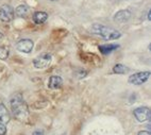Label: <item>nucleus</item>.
Wrapping results in <instances>:
<instances>
[{
	"label": "nucleus",
	"mask_w": 151,
	"mask_h": 135,
	"mask_svg": "<svg viewBox=\"0 0 151 135\" xmlns=\"http://www.w3.org/2000/svg\"><path fill=\"white\" fill-rule=\"evenodd\" d=\"M9 48L6 47H0V60H6L9 57Z\"/></svg>",
	"instance_id": "obj_15"
},
{
	"label": "nucleus",
	"mask_w": 151,
	"mask_h": 135,
	"mask_svg": "<svg viewBox=\"0 0 151 135\" xmlns=\"http://www.w3.org/2000/svg\"><path fill=\"white\" fill-rule=\"evenodd\" d=\"M133 115L136 118V120L139 122H145L147 120H150L151 112L150 108L147 106H139V108H135L133 111Z\"/></svg>",
	"instance_id": "obj_5"
},
{
	"label": "nucleus",
	"mask_w": 151,
	"mask_h": 135,
	"mask_svg": "<svg viewBox=\"0 0 151 135\" xmlns=\"http://www.w3.org/2000/svg\"><path fill=\"white\" fill-rule=\"evenodd\" d=\"M147 18H148V20H151V10H149V11H148V15H147Z\"/></svg>",
	"instance_id": "obj_19"
},
{
	"label": "nucleus",
	"mask_w": 151,
	"mask_h": 135,
	"mask_svg": "<svg viewBox=\"0 0 151 135\" xmlns=\"http://www.w3.org/2000/svg\"><path fill=\"white\" fill-rule=\"evenodd\" d=\"M32 19L36 24H42L48 19V14H47L46 12H43V11L34 12L32 15Z\"/></svg>",
	"instance_id": "obj_11"
},
{
	"label": "nucleus",
	"mask_w": 151,
	"mask_h": 135,
	"mask_svg": "<svg viewBox=\"0 0 151 135\" xmlns=\"http://www.w3.org/2000/svg\"><path fill=\"white\" fill-rule=\"evenodd\" d=\"M63 85V79L59 76H51L49 78L48 87L50 89H59Z\"/></svg>",
	"instance_id": "obj_10"
},
{
	"label": "nucleus",
	"mask_w": 151,
	"mask_h": 135,
	"mask_svg": "<svg viewBox=\"0 0 151 135\" xmlns=\"http://www.w3.org/2000/svg\"><path fill=\"white\" fill-rule=\"evenodd\" d=\"M32 135H44V132L42 130H35L34 132L32 133Z\"/></svg>",
	"instance_id": "obj_17"
},
{
	"label": "nucleus",
	"mask_w": 151,
	"mask_h": 135,
	"mask_svg": "<svg viewBox=\"0 0 151 135\" xmlns=\"http://www.w3.org/2000/svg\"><path fill=\"white\" fill-rule=\"evenodd\" d=\"M132 16V13L130 10H120V11L116 12L115 15H114V20L118 24H124V22H127Z\"/></svg>",
	"instance_id": "obj_8"
},
{
	"label": "nucleus",
	"mask_w": 151,
	"mask_h": 135,
	"mask_svg": "<svg viewBox=\"0 0 151 135\" xmlns=\"http://www.w3.org/2000/svg\"><path fill=\"white\" fill-rule=\"evenodd\" d=\"M91 31L96 35H99L105 41H113V39H118L122 36V33L118 30L113 29L111 27H106L101 24H94L91 27Z\"/></svg>",
	"instance_id": "obj_2"
},
{
	"label": "nucleus",
	"mask_w": 151,
	"mask_h": 135,
	"mask_svg": "<svg viewBox=\"0 0 151 135\" xmlns=\"http://www.w3.org/2000/svg\"><path fill=\"white\" fill-rule=\"evenodd\" d=\"M63 135H66V134H63Z\"/></svg>",
	"instance_id": "obj_21"
},
{
	"label": "nucleus",
	"mask_w": 151,
	"mask_h": 135,
	"mask_svg": "<svg viewBox=\"0 0 151 135\" xmlns=\"http://www.w3.org/2000/svg\"><path fill=\"white\" fill-rule=\"evenodd\" d=\"M113 73H117V75H124V73H129V68L122 64H116L113 67Z\"/></svg>",
	"instance_id": "obj_14"
},
{
	"label": "nucleus",
	"mask_w": 151,
	"mask_h": 135,
	"mask_svg": "<svg viewBox=\"0 0 151 135\" xmlns=\"http://www.w3.org/2000/svg\"><path fill=\"white\" fill-rule=\"evenodd\" d=\"M137 135H150V132H148V131H140Z\"/></svg>",
	"instance_id": "obj_18"
},
{
	"label": "nucleus",
	"mask_w": 151,
	"mask_h": 135,
	"mask_svg": "<svg viewBox=\"0 0 151 135\" xmlns=\"http://www.w3.org/2000/svg\"><path fill=\"white\" fill-rule=\"evenodd\" d=\"M51 60H52L51 54L43 53L33 60V66H34L36 69H44V68L48 67L49 65H50Z\"/></svg>",
	"instance_id": "obj_4"
},
{
	"label": "nucleus",
	"mask_w": 151,
	"mask_h": 135,
	"mask_svg": "<svg viewBox=\"0 0 151 135\" xmlns=\"http://www.w3.org/2000/svg\"><path fill=\"white\" fill-rule=\"evenodd\" d=\"M14 18V10L9 4L0 6V20L2 22H11Z\"/></svg>",
	"instance_id": "obj_6"
},
{
	"label": "nucleus",
	"mask_w": 151,
	"mask_h": 135,
	"mask_svg": "<svg viewBox=\"0 0 151 135\" xmlns=\"http://www.w3.org/2000/svg\"><path fill=\"white\" fill-rule=\"evenodd\" d=\"M149 78H150V71H139L131 75L128 79V82L133 85H142L148 81Z\"/></svg>",
	"instance_id": "obj_3"
},
{
	"label": "nucleus",
	"mask_w": 151,
	"mask_h": 135,
	"mask_svg": "<svg viewBox=\"0 0 151 135\" xmlns=\"http://www.w3.org/2000/svg\"><path fill=\"white\" fill-rule=\"evenodd\" d=\"M33 47H34V43H33V41L29 39V38L20 39L16 44V49L18 51L22 52V53H30V52L32 51Z\"/></svg>",
	"instance_id": "obj_7"
},
{
	"label": "nucleus",
	"mask_w": 151,
	"mask_h": 135,
	"mask_svg": "<svg viewBox=\"0 0 151 135\" xmlns=\"http://www.w3.org/2000/svg\"><path fill=\"white\" fill-rule=\"evenodd\" d=\"M6 126L0 124V135H6Z\"/></svg>",
	"instance_id": "obj_16"
},
{
	"label": "nucleus",
	"mask_w": 151,
	"mask_h": 135,
	"mask_svg": "<svg viewBox=\"0 0 151 135\" xmlns=\"http://www.w3.org/2000/svg\"><path fill=\"white\" fill-rule=\"evenodd\" d=\"M10 120H11L10 112L3 103H0V124L6 126L10 122Z\"/></svg>",
	"instance_id": "obj_9"
},
{
	"label": "nucleus",
	"mask_w": 151,
	"mask_h": 135,
	"mask_svg": "<svg viewBox=\"0 0 151 135\" xmlns=\"http://www.w3.org/2000/svg\"><path fill=\"white\" fill-rule=\"evenodd\" d=\"M2 39H3V34L1 32H0V43L2 42Z\"/></svg>",
	"instance_id": "obj_20"
},
{
	"label": "nucleus",
	"mask_w": 151,
	"mask_h": 135,
	"mask_svg": "<svg viewBox=\"0 0 151 135\" xmlns=\"http://www.w3.org/2000/svg\"><path fill=\"white\" fill-rule=\"evenodd\" d=\"M98 48H99L100 52L102 54H110L114 50L118 49L119 45H116V44H108V45H100Z\"/></svg>",
	"instance_id": "obj_13"
},
{
	"label": "nucleus",
	"mask_w": 151,
	"mask_h": 135,
	"mask_svg": "<svg viewBox=\"0 0 151 135\" xmlns=\"http://www.w3.org/2000/svg\"><path fill=\"white\" fill-rule=\"evenodd\" d=\"M11 110L12 114L16 119H18L19 121H26L29 118V108H28L27 103L24 101V97L22 94H15L13 97L11 98Z\"/></svg>",
	"instance_id": "obj_1"
},
{
	"label": "nucleus",
	"mask_w": 151,
	"mask_h": 135,
	"mask_svg": "<svg viewBox=\"0 0 151 135\" xmlns=\"http://www.w3.org/2000/svg\"><path fill=\"white\" fill-rule=\"evenodd\" d=\"M30 13V8L27 4H19L15 10V15L19 18H26Z\"/></svg>",
	"instance_id": "obj_12"
}]
</instances>
